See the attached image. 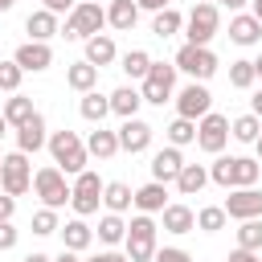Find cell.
Wrapping results in <instances>:
<instances>
[{"label": "cell", "instance_id": "7402d4cb", "mask_svg": "<svg viewBox=\"0 0 262 262\" xmlns=\"http://www.w3.org/2000/svg\"><path fill=\"white\" fill-rule=\"evenodd\" d=\"M86 151L90 156H98V160H111L115 151H119V135L115 131H102V123L90 131V139H86Z\"/></svg>", "mask_w": 262, "mask_h": 262}, {"label": "cell", "instance_id": "8992f818", "mask_svg": "<svg viewBox=\"0 0 262 262\" xmlns=\"http://www.w3.org/2000/svg\"><path fill=\"white\" fill-rule=\"evenodd\" d=\"M172 86H176V66H168V61H151L147 66V74H143V102H156V106H164L168 98H172Z\"/></svg>", "mask_w": 262, "mask_h": 262}, {"label": "cell", "instance_id": "b9f144b4", "mask_svg": "<svg viewBox=\"0 0 262 262\" xmlns=\"http://www.w3.org/2000/svg\"><path fill=\"white\" fill-rule=\"evenodd\" d=\"M20 78H25V70H20L16 61H0V90H8V94H16V86H20Z\"/></svg>", "mask_w": 262, "mask_h": 262}, {"label": "cell", "instance_id": "836d02e7", "mask_svg": "<svg viewBox=\"0 0 262 262\" xmlns=\"http://www.w3.org/2000/svg\"><path fill=\"white\" fill-rule=\"evenodd\" d=\"M192 139H196V123L176 115V123H168V143H172V147H184V143H192Z\"/></svg>", "mask_w": 262, "mask_h": 262}, {"label": "cell", "instance_id": "6f0895ef", "mask_svg": "<svg viewBox=\"0 0 262 262\" xmlns=\"http://www.w3.org/2000/svg\"><path fill=\"white\" fill-rule=\"evenodd\" d=\"M12 4H16V0H0V12H8V8H12Z\"/></svg>", "mask_w": 262, "mask_h": 262}, {"label": "cell", "instance_id": "1f68e13d", "mask_svg": "<svg viewBox=\"0 0 262 262\" xmlns=\"http://www.w3.org/2000/svg\"><path fill=\"white\" fill-rule=\"evenodd\" d=\"M180 25H184V16H180V12L168 4V8H160V12H156L151 33H156V37H172V33H180Z\"/></svg>", "mask_w": 262, "mask_h": 262}, {"label": "cell", "instance_id": "91938a15", "mask_svg": "<svg viewBox=\"0 0 262 262\" xmlns=\"http://www.w3.org/2000/svg\"><path fill=\"white\" fill-rule=\"evenodd\" d=\"M4 131H8V119H4V115H0V135H4Z\"/></svg>", "mask_w": 262, "mask_h": 262}, {"label": "cell", "instance_id": "ab89813d", "mask_svg": "<svg viewBox=\"0 0 262 262\" xmlns=\"http://www.w3.org/2000/svg\"><path fill=\"white\" fill-rule=\"evenodd\" d=\"M229 86L250 90V86H254V61H233V66H229Z\"/></svg>", "mask_w": 262, "mask_h": 262}, {"label": "cell", "instance_id": "6da1fadb", "mask_svg": "<svg viewBox=\"0 0 262 262\" xmlns=\"http://www.w3.org/2000/svg\"><path fill=\"white\" fill-rule=\"evenodd\" d=\"M45 143H49V156H53V164H57L66 176H78V172L86 168V160H90L86 143H82L74 131H53Z\"/></svg>", "mask_w": 262, "mask_h": 262}, {"label": "cell", "instance_id": "9a60e30c", "mask_svg": "<svg viewBox=\"0 0 262 262\" xmlns=\"http://www.w3.org/2000/svg\"><path fill=\"white\" fill-rule=\"evenodd\" d=\"M180 168H184L180 147H164V151H156V156H151V180H160V184L176 180V176H180Z\"/></svg>", "mask_w": 262, "mask_h": 262}, {"label": "cell", "instance_id": "816d5d0a", "mask_svg": "<svg viewBox=\"0 0 262 262\" xmlns=\"http://www.w3.org/2000/svg\"><path fill=\"white\" fill-rule=\"evenodd\" d=\"M254 115H258V119H262V90H258V94H254Z\"/></svg>", "mask_w": 262, "mask_h": 262}, {"label": "cell", "instance_id": "603a6c76", "mask_svg": "<svg viewBox=\"0 0 262 262\" xmlns=\"http://www.w3.org/2000/svg\"><path fill=\"white\" fill-rule=\"evenodd\" d=\"M90 242H94V233H90V225H86L82 217H74V221L61 225V246H66V250H86Z\"/></svg>", "mask_w": 262, "mask_h": 262}, {"label": "cell", "instance_id": "52a82bcc", "mask_svg": "<svg viewBox=\"0 0 262 262\" xmlns=\"http://www.w3.org/2000/svg\"><path fill=\"white\" fill-rule=\"evenodd\" d=\"M29 184H33L29 156H25V151L4 156V160H0V188H4L8 196H20V192H29Z\"/></svg>", "mask_w": 262, "mask_h": 262}, {"label": "cell", "instance_id": "7c38bea8", "mask_svg": "<svg viewBox=\"0 0 262 262\" xmlns=\"http://www.w3.org/2000/svg\"><path fill=\"white\" fill-rule=\"evenodd\" d=\"M225 217H237V221H250V217H262V192L250 184V188H233L229 201L221 205Z\"/></svg>", "mask_w": 262, "mask_h": 262}, {"label": "cell", "instance_id": "8fae6325", "mask_svg": "<svg viewBox=\"0 0 262 262\" xmlns=\"http://www.w3.org/2000/svg\"><path fill=\"white\" fill-rule=\"evenodd\" d=\"M209 106H213V94L205 90V82H188L180 94H176V111H180V119H201V115H209Z\"/></svg>", "mask_w": 262, "mask_h": 262}, {"label": "cell", "instance_id": "bcb514c9", "mask_svg": "<svg viewBox=\"0 0 262 262\" xmlns=\"http://www.w3.org/2000/svg\"><path fill=\"white\" fill-rule=\"evenodd\" d=\"M229 262H262V258H258V250H242V246H237V250L229 254Z\"/></svg>", "mask_w": 262, "mask_h": 262}, {"label": "cell", "instance_id": "f5cc1de1", "mask_svg": "<svg viewBox=\"0 0 262 262\" xmlns=\"http://www.w3.org/2000/svg\"><path fill=\"white\" fill-rule=\"evenodd\" d=\"M25 262H53V258H49V254H29Z\"/></svg>", "mask_w": 262, "mask_h": 262}, {"label": "cell", "instance_id": "d4e9b609", "mask_svg": "<svg viewBox=\"0 0 262 262\" xmlns=\"http://www.w3.org/2000/svg\"><path fill=\"white\" fill-rule=\"evenodd\" d=\"M139 102H143V94H139L135 86H119V90L111 94V111H115L119 119H131V115L139 111Z\"/></svg>", "mask_w": 262, "mask_h": 262}, {"label": "cell", "instance_id": "11a10c76", "mask_svg": "<svg viewBox=\"0 0 262 262\" xmlns=\"http://www.w3.org/2000/svg\"><path fill=\"white\" fill-rule=\"evenodd\" d=\"M221 4H229V8H242V4H250V0H221Z\"/></svg>", "mask_w": 262, "mask_h": 262}, {"label": "cell", "instance_id": "7dc6e473", "mask_svg": "<svg viewBox=\"0 0 262 262\" xmlns=\"http://www.w3.org/2000/svg\"><path fill=\"white\" fill-rule=\"evenodd\" d=\"M86 262H131L127 254H115V250H102V254H94V258H86Z\"/></svg>", "mask_w": 262, "mask_h": 262}, {"label": "cell", "instance_id": "5bb4252c", "mask_svg": "<svg viewBox=\"0 0 262 262\" xmlns=\"http://www.w3.org/2000/svg\"><path fill=\"white\" fill-rule=\"evenodd\" d=\"M12 61H16L20 70H33V74H41V70H49V66H53V49H49L45 41H25V45L12 53Z\"/></svg>", "mask_w": 262, "mask_h": 262}, {"label": "cell", "instance_id": "f546056e", "mask_svg": "<svg viewBox=\"0 0 262 262\" xmlns=\"http://www.w3.org/2000/svg\"><path fill=\"white\" fill-rule=\"evenodd\" d=\"M78 111H82V119H90V123H102V119L111 115V98H102L98 90H86Z\"/></svg>", "mask_w": 262, "mask_h": 262}, {"label": "cell", "instance_id": "94428289", "mask_svg": "<svg viewBox=\"0 0 262 262\" xmlns=\"http://www.w3.org/2000/svg\"><path fill=\"white\" fill-rule=\"evenodd\" d=\"M209 4H221V0H209Z\"/></svg>", "mask_w": 262, "mask_h": 262}, {"label": "cell", "instance_id": "30bf717a", "mask_svg": "<svg viewBox=\"0 0 262 262\" xmlns=\"http://www.w3.org/2000/svg\"><path fill=\"white\" fill-rule=\"evenodd\" d=\"M225 139H229V119L225 115H217V111H209V115H201V123H196V143L205 147V151H221L225 147Z\"/></svg>", "mask_w": 262, "mask_h": 262}, {"label": "cell", "instance_id": "ac0fdd59", "mask_svg": "<svg viewBox=\"0 0 262 262\" xmlns=\"http://www.w3.org/2000/svg\"><path fill=\"white\" fill-rule=\"evenodd\" d=\"M229 41L233 45H258L262 41V20L258 16H233L229 20Z\"/></svg>", "mask_w": 262, "mask_h": 262}, {"label": "cell", "instance_id": "74e56055", "mask_svg": "<svg viewBox=\"0 0 262 262\" xmlns=\"http://www.w3.org/2000/svg\"><path fill=\"white\" fill-rule=\"evenodd\" d=\"M57 229H61V225H57V209L45 205V209L33 213V233H37V237H49V233H57Z\"/></svg>", "mask_w": 262, "mask_h": 262}, {"label": "cell", "instance_id": "f1b7e54d", "mask_svg": "<svg viewBox=\"0 0 262 262\" xmlns=\"http://www.w3.org/2000/svg\"><path fill=\"white\" fill-rule=\"evenodd\" d=\"M131 188L123 184V180H111V184H102V205L111 209V213H123V209H131Z\"/></svg>", "mask_w": 262, "mask_h": 262}, {"label": "cell", "instance_id": "680465c9", "mask_svg": "<svg viewBox=\"0 0 262 262\" xmlns=\"http://www.w3.org/2000/svg\"><path fill=\"white\" fill-rule=\"evenodd\" d=\"M254 147H258V160H262V135H258V139H254Z\"/></svg>", "mask_w": 262, "mask_h": 262}, {"label": "cell", "instance_id": "5b68a950", "mask_svg": "<svg viewBox=\"0 0 262 262\" xmlns=\"http://www.w3.org/2000/svg\"><path fill=\"white\" fill-rule=\"evenodd\" d=\"M98 201H102V180H98V172L82 168L78 180L70 184V205L78 217H90V213H98Z\"/></svg>", "mask_w": 262, "mask_h": 262}, {"label": "cell", "instance_id": "7a4b0ae2", "mask_svg": "<svg viewBox=\"0 0 262 262\" xmlns=\"http://www.w3.org/2000/svg\"><path fill=\"white\" fill-rule=\"evenodd\" d=\"M102 25H106V8H102L98 0H78V4L70 8V16H66V37L86 41V37H94Z\"/></svg>", "mask_w": 262, "mask_h": 262}, {"label": "cell", "instance_id": "277c9868", "mask_svg": "<svg viewBox=\"0 0 262 262\" xmlns=\"http://www.w3.org/2000/svg\"><path fill=\"white\" fill-rule=\"evenodd\" d=\"M172 66H176V70H184L192 82H205V78H213V74H217V57H213V49H209V45H180Z\"/></svg>", "mask_w": 262, "mask_h": 262}, {"label": "cell", "instance_id": "e0dca14e", "mask_svg": "<svg viewBox=\"0 0 262 262\" xmlns=\"http://www.w3.org/2000/svg\"><path fill=\"white\" fill-rule=\"evenodd\" d=\"M131 205H135L139 213H160V209L168 205V188H164L160 180H147L143 188H135V196H131Z\"/></svg>", "mask_w": 262, "mask_h": 262}, {"label": "cell", "instance_id": "ee69618b", "mask_svg": "<svg viewBox=\"0 0 262 262\" xmlns=\"http://www.w3.org/2000/svg\"><path fill=\"white\" fill-rule=\"evenodd\" d=\"M16 246V229H12V221H0V250H12Z\"/></svg>", "mask_w": 262, "mask_h": 262}, {"label": "cell", "instance_id": "f907efd6", "mask_svg": "<svg viewBox=\"0 0 262 262\" xmlns=\"http://www.w3.org/2000/svg\"><path fill=\"white\" fill-rule=\"evenodd\" d=\"M53 262H82V258H78V250H66V246H61V254H57Z\"/></svg>", "mask_w": 262, "mask_h": 262}, {"label": "cell", "instance_id": "2e32d148", "mask_svg": "<svg viewBox=\"0 0 262 262\" xmlns=\"http://www.w3.org/2000/svg\"><path fill=\"white\" fill-rule=\"evenodd\" d=\"M41 147H45V119H41V115H33L29 123H20V127H16V151H25V156H29V151H41Z\"/></svg>", "mask_w": 262, "mask_h": 262}, {"label": "cell", "instance_id": "60d3db41", "mask_svg": "<svg viewBox=\"0 0 262 262\" xmlns=\"http://www.w3.org/2000/svg\"><path fill=\"white\" fill-rule=\"evenodd\" d=\"M209 180H217L221 188H229V180H233V156H217L213 168H209Z\"/></svg>", "mask_w": 262, "mask_h": 262}, {"label": "cell", "instance_id": "4316f807", "mask_svg": "<svg viewBox=\"0 0 262 262\" xmlns=\"http://www.w3.org/2000/svg\"><path fill=\"white\" fill-rule=\"evenodd\" d=\"M4 119H8V127H20V123H29L37 111H33V98H25V94H12L8 102H4V111H0Z\"/></svg>", "mask_w": 262, "mask_h": 262}, {"label": "cell", "instance_id": "9c48e42d", "mask_svg": "<svg viewBox=\"0 0 262 262\" xmlns=\"http://www.w3.org/2000/svg\"><path fill=\"white\" fill-rule=\"evenodd\" d=\"M188 45H209L213 41V33H217V25H221V16H217V4H192V12H188Z\"/></svg>", "mask_w": 262, "mask_h": 262}, {"label": "cell", "instance_id": "cb8c5ba5", "mask_svg": "<svg viewBox=\"0 0 262 262\" xmlns=\"http://www.w3.org/2000/svg\"><path fill=\"white\" fill-rule=\"evenodd\" d=\"M25 33H33V41H49V37L57 33V16H53L49 8H41V12H29V20H25Z\"/></svg>", "mask_w": 262, "mask_h": 262}, {"label": "cell", "instance_id": "ffe728a7", "mask_svg": "<svg viewBox=\"0 0 262 262\" xmlns=\"http://www.w3.org/2000/svg\"><path fill=\"white\" fill-rule=\"evenodd\" d=\"M135 20H139V4H135V0H111V8H106V25H115L119 33H131Z\"/></svg>", "mask_w": 262, "mask_h": 262}, {"label": "cell", "instance_id": "6125c7cd", "mask_svg": "<svg viewBox=\"0 0 262 262\" xmlns=\"http://www.w3.org/2000/svg\"><path fill=\"white\" fill-rule=\"evenodd\" d=\"M0 160H4V156H0Z\"/></svg>", "mask_w": 262, "mask_h": 262}, {"label": "cell", "instance_id": "db71d44e", "mask_svg": "<svg viewBox=\"0 0 262 262\" xmlns=\"http://www.w3.org/2000/svg\"><path fill=\"white\" fill-rule=\"evenodd\" d=\"M254 78H262V53L254 57Z\"/></svg>", "mask_w": 262, "mask_h": 262}, {"label": "cell", "instance_id": "e575fe53", "mask_svg": "<svg viewBox=\"0 0 262 262\" xmlns=\"http://www.w3.org/2000/svg\"><path fill=\"white\" fill-rule=\"evenodd\" d=\"M147 66H151L147 49H127V53H123V74H127V78H143Z\"/></svg>", "mask_w": 262, "mask_h": 262}, {"label": "cell", "instance_id": "8d00e7d4", "mask_svg": "<svg viewBox=\"0 0 262 262\" xmlns=\"http://www.w3.org/2000/svg\"><path fill=\"white\" fill-rule=\"evenodd\" d=\"M237 246H242V250H262V221H258V217L242 221V229H237Z\"/></svg>", "mask_w": 262, "mask_h": 262}, {"label": "cell", "instance_id": "f35d334b", "mask_svg": "<svg viewBox=\"0 0 262 262\" xmlns=\"http://www.w3.org/2000/svg\"><path fill=\"white\" fill-rule=\"evenodd\" d=\"M196 225H201L205 233H217V229H225V209H221V205H209V209H201V213H196Z\"/></svg>", "mask_w": 262, "mask_h": 262}, {"label": "cell", "instance_id": "484cf974", "mask_svg": "<svg viewBox=\"0 0 262 262\" xmlns=\"http://www.w3.org/2000/svg\"><path fill=\"white\" fill-rule=\"evenodd\" d=\"M66 82L74 86V90H94V82H98V66H90V61H74L70 70H66Z\"/></svg>", "mask_w": 262, "mask_h": 262}, {"label": "cell", "instance_id": "f6af8a7d", "mask_svg": "<svg viewBox=\"0 0 262 262\" xmlns=\"http://www.w3.org/2000/svg\"><path fill=\"white\" fill-rule=\"evenodd\" d=\"M12 213H16V196L0 192V221H12Z\"/></svg>", "mask_w": 262, "mask_h": 262}, {"label": "cell", "instance_id": "681fc988", "mask_svg": "<svg viewBox=\"0 0 262 262\" xmlns=\"http://www.w3.org/2000/svg\"><path fill=\"white\" fill-rule=\"evenodd\" d=\"M135 4H139V8H147V12H160V8H168L172 0H135Z\"/></svg>", "mask_w": 262, "mask_h": 262}, {"label": "cell", "instance_id": "d6986e66", "mask_svg": "<svg viewBox=\"0 0 262 262\" xmlns=\"http://www.w3.org/2000/svg\"><path fill=\"white\" fill-rule=\"evenodd\" d=\"M160 213H164V229L168 233H192L196 229V213L188 205H164Z\"/></svg>", "mask_w": 262, "mask_h": 262}, {"label": "cell", "instance_id": "44dd1931", "mask_svg": "<svg viewBox=\"0 0 262 262\" xmlns=\"http://www.w3.org/2000/svg\"><path fill=\"white\" fill-rule=\"evenodd\" d=\"M86 61L90 66H111L115 61V41L106 37V33H94V37H86Z\"/></svg>", "mask_w": 262, "mask_h": 262}, {"label": "cell", "instance_id": "3957f363", "mask_svg": "<svg viewBox=\"0 0 262 262\" xmlns=\"http://www.w3.org/2000/svg\"><path fill=\"white\" fill-rule=\"evenodd\" d=\"M123 242H127V258H131V262H151V254H156V221H151L147 213L131 217Z\"/></svg>", "mask_w": 262, "mask_h": 262}, {"label": "cell", "instance_id": "9f6ffc18", "mask_svg": "<svg viewBox=\"0 0 262 262\" xmlns=\"http://www.w3.org/2000/svg\"><path fill=\"white\" fill-rule=\"evenodd\" d=\"M250 16H258V20H262V0H254V12H250Z\"/></svg>", "mask_w": 262, "mask_h": 262}, {"label": "cell", "instance_id": "d6a6232c", "mask_svg": "<svg viewBox=\"0 0 262 262\" xmlns=\"http://www.w3.org/2000/svg\"><path fill=\"white\" fill-rule=\"evenodd\" d=\"M229 135H233V139H242V143H254V139L262 135V119H258V115H242V119H233Z\"/></svg>", "mask_w": 262, "mask_h": 262}, {"label": "cell", "instance_id": "c3c4849f", "mask_svg": "<svg viewBox=\"0 0 262 262\" xmlns=\"http://www.w3.org/2000/svg\"><path fill=\"white\" fill-rule=\"evenodd\" d=\"M74 4H78V0H45V8H49L53 16H57V12H70Z\"/></svg>", "mask_w": 262, "mask_h": 262}, {"label": "cell", "instance_id": "4dcf8cb0", "mask_svg": "<svg viewBox=\"0 0 262 262\" xmlns=\"http://www.w3.org/2000/svg\"><path fill=\"white\" fill-rule=\"evenodd\" d=\"M258 160H250V156H233V180H229V188H250L254 180H258Z\"/></svg>", "mask_w": 262, "mask_h": 262}, {"label": "cell", "instance_id": "83f0119b", "mask_svg": "<svg viewBox=\"0 0 262 262\" xmlns=\"http://www.w3.org/2000/svg\"><path fill=\"white\" fill-rule=\"evenodd\" d=\"M209 184V172L201 168V164H184L180 168V176H176V188L184 192V196H192V192H201Z\"/></svg>", "mask_w": 262, "mask_h": 262}, {"label": "cell", "instance_id": "ba28073f", "mask_svg": "<svg viewBox=\"0 0 262 262\" xmlns=\"http://www.w3.org/2000/svg\"><path fill=\"white\" fill-rule=\"evenodd\" d=\"M33 188H37V196H41L49 209H61V205L70 201V184H66V172H61L57 164L41 168V172L33 176Z\"/></svg>", "mask_w": 262, "mask_h": 262}, {"label": "cell", "instance_id": "4fadbf2b", "mask_svg": "<svg viewBox=\"0 0 262 262\" xmlns=\"http://www.w3.org/2000/svg\"><path fill=\"white\" fill-rule=\"evenodd\" d=\"M115 135H119V151H131V156H135V151H147V147H151V135H156V131H151L143 119L131 115V119H123V127H119Z\"/></svg>", "mask_w": 262, "mask_h": 262}, {"label": "cell", "instance_id": "d590c367", "mask_svg": "<svg viewBox=\"0 0 262 262\" xmlns=\"http://www.w3.org/2000/svg\"><path fill=\"white\" fill-rule=\"evenodd\" d=\"M123 233H127V225H123V217H119V213H106V217L98 221V237H102L106 246L123 242Z\"/></svg>", "mask_w": 262, "mask_h": 262}, {"label": "cell", "instance_id": "7bdbcfd3", "mask_svg": "<svg viewBox=\"0 0 262 262\" xmlns=\"http://www.w3.org/2000/svg\"><path fill=\"white\" fill-rule=\"evenodd\" d=\"M151 262H192V254H188V250H180V246H168V250H156V254H151Z\"/></svg>", "mask_w": 262, "mask_h": 262}]
</instances>
